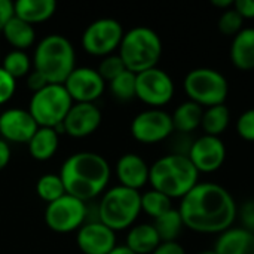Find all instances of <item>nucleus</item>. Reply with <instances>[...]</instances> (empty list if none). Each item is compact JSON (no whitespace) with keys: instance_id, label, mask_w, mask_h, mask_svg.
<instances>
[{"instance_id":"obj_6","label":"nucleus","mask_w":254,"mask_h":254,"mask_svg":"<svg viewBox=\"0 0 254 254\" xmlns=\"http://www.w3.org/2000/svg\"><path fill=\"white\" fill-rule=\"evenodd\" d=\"M140 213L141 193L121 185L109 189L98 204V220L115 232L131 228Z\"/></svg>"},{"instance_id":"obj_3","label":"nucleus","mask_w":254,"mask_h":254,"mask_svg":"<svg viewBox=\"0 0 254 254\" xmlns=\"http://www.w3.org/2000/svg\"><path fill=\"white\" fill-rule=\"evenodd\" d=\"M149 183L170 199H182L199 183V173L186 155L170 153L150 165Z\"/></svg>"},{"instance_id":"obj_44","label":"nucleus","mask_w":254,"mask_h":254,"mask_svg":"<svg viewBox=\"0 0 254 254\" xmlns=\"http://www.w3.org/2000/svg\"><path fill=\"white\" fill-rule=\"evenodd\" d=\"M198 254H217L216 252H214V249L213 250H204V252H201V253Z\"/></svg>"},{"instance_id":"obj_38","label":"nucleus","mask_w":254,"mask_h":254,"mask_svg":"<svg viewBox=\"0 0 254 254\" xmlns=\"http://www.w3.org/2000/svg\"><path fill=\"white\" fill-rule=\"evenodd\" d=\"M234 9L241 15L243 19L254 18V0H237L234 3Z\"/></svg>"},{"instance_id":"obj_20","label":"nucleus","mask_w":254,"mask_h":254,"mask_svg":"<svg viewBox=\"0 0 254 254\" xmlns=\"http://www.w3.org/2000/svg\"><path fill=\"white\" fill-rule=\"evenodd\" d=\"M231 61L243 71L254 68V27L243 28L231 43Z\"/></svg>"},{"instance_id":"obj_19","label":"nucleus","mask_w":254,"mask_h":254,"mask_svg":"<svg viewBox=\"0 0 254 254\" xmlns=\"http://www.w3.org/2000/svg\"><path fill=\"white\" fill-rule=\"evenodd\" d=\"M214 252L217 254H254V235L243 228H231L219 235Z\"/></svg>"},{"instance_id":"obj_21","label":"nucleus","mask_w":254,"mask_h":254,"mask_svg":"<svg viewBox=\"0 0 254 254\" xmlns=\"http://www.w3.org/2000/svg\"><path fill=\"white\" fill-rule=\"evenodd\" d=\"M55 10V0H18L13 3V15L31 25L48 21Z\"/></svg>"},{"instance_id":"obj_41","label":"nucleus","mask_w":254,"mask_h":254,"mask_svg":"<svg viewBox=\"0 0 254 254\" xmlns=\"http://www.w3.org/2000/svg\"><path fill=\"white\" fill-rule=\"evenodd\" d=\"M10 161V147L7 144V141L4 140H0V171L7 167Z\"/></svg>"},{"instance_id":"obj_9","label":"nucleus","mask_w":254,"mask_h":254,"mask_svg":"<svg viewBox=\"0 0 254 254\" xmlns=\"http://www.w3.org/2000/svg\"><path fill=\"white\" fill-rule=\"evenodd\" d=\"M86 204L71 195H63L57 201L48 204L45 210V222L48 228L58 234L79 231L86 220Z\"/></svg>"},{"instance_id":"obj_4","label":"nucleus","mask_w":254,"mask_h":254,"mask_svg":"<svg viewBox=\"0 0 254 254\" xmlns=\"http://www.w3.org/2000/svg\"><path fill=\"white\" fill-rule=\"evenodd\" d=\"M34 70L43 74L51 85H63L76 68L74 48L70 40L61 34L43 37L34 51Z\"/></svg>"},{"instance_id":"obj_8","label":"nucleus","mask_w":254,"mask_h":254,"mask_svg":"<svg viewBox=\"0 0 254 254\" xmlns=\"http://www.w3.org/2000/svg\"><path fill=\"white\" fill-rule=\"evenodd\" d=\"M73 106V100L64 85H48L39 92H34L28 112L39 127L57 128L61 125Z\"/></svg>"},{"instance_id":"obj_23","label":"nucleus","mask_w":254,"mask_h":254,"mask_svg":"<svg viewBox=\"0 0 254 254\" xmlns=\"http://www.w3.org/2000/svg\"><path fill=\"white\" fill-rule=\"evenodd\" d=\"M159 244L161 240L153 225L141 223L129 229L125 246L135 254H152Z\"/></svg>"},{"instance_id":"obj_11","label":"nucleus","mask_w":254,"mask_h":254,"mask_svg":"<svg viewBox=\"0 0 254 254\" xmlns=\"http://www.w3.org/2000/svg\"><path fill=\"white\" fill-rule=\"evenodd\" d=\"M174 82L162 68L153 67L141 71L135 79V98L153 109L162 107L173 100Z\"/></svg>"},{"instance_id":"obj_28","label":"nucleus","mask_w":254,"mask_h":254,"mask_svg":"<svg viewBox=\"0 0 254 254\" xmlns=\"http://www.w3.org/2000/svg\"><path fill=\"white\" fill-rule=\"evenodd\" d=\"M171 208H173L171 199L158 190L152 189V190H147L141 195V211H144L153 220L158 219L159 216L165 214Z\"/></svg>"},{"instance_id":"obj_40","label":"nucleus","mask_w":254,"mask_h":254,"mask_svg":"<svg viewBox=\"0 0 254 254\" xmlns=\"http://www.w3.org/2000/svg\"><path fill=\"white\" fill-rule=\"evenodd\" d=\"M12 16H13V3L9 0H0V31Z\"/></svg>"},{"instance_id":"obj_33","label":"nucleus","mask_w":254,"mask_h":254,"mask_svg":"<svg viewBox=\"0 0 254 254\" xmlns=\"http://www.w3.org/2000/svg\"><path fill=\"white\" fill-rule=\"evenodd\" d=\"M243 22H244V19L241 18V15L234 7H231L220 15L217 27H219L220 33H223L225 36L235 37L243 30Z\"/></svg>"},{"instance_id":"obj_43","label":"nucleus","mask_w":254,"mask_h":254,"mask_svg":"<svg viewBox=\"0 0 254 254\" xmlns=\"http://www.w3.org/2000/svg\"><path fill=\"white\" fill-rule=\"evenodd\" d=\"M109 254H135V253H132L127 246H116V247H115V250H112Z\"/></svg>"},{"instance_id":"obj_30","label":"nucleus","mask_w":254,"mask_h":254,"mask_svg":"<svg viewBox=\"0 0 254 254\" xmlns=\"http://www.w3.org/2000/svg\"><path fill=\"white\" fill-rule=\"evenodd\" d=\"M0 67L16 80L19 77L28 76L30 68H31V61L24 51L13 49L3 58V63Z\"/></svg>"},{"instance_id":"obj_2","label":"nucleus","mask_w":254,"mask_h":254,"mask_svg":"<svg viewBox=\"0 0 254 254\" xmlns=\"http://www.w3.org/2000/svg\"><path fill=\"white\" fill-rule=\"evenodd\" d=\"M60 177L67 195L86 202L106 190L110 180V165L98 153L79 152L64 161Z\"/></svg>"},{"instance_id":"obj_1","label":"nucleus","mask_w":254,"mask_h":254,"mask_svg":"<svg viewBox=\"0 0 254 254\" xmlns=\"http://www.w3.org/2000/svg\"><path fill=\"white\" fill-rule=\"evenodd\" d=\"M179 213L185 228L198 234L220 235L232 228L238 205L223 186L204 182L182 198Z\"/></svg>"},{"instance_id":"obj_12","label":"nucleus","mask_w":254,"mask_h":254,"mask_svg":"<svg viewBox=\"0 0 254 254\" xmlns=\"http://www.w3.org/2000/svg\"><path fill=\"white\" fill-rule=\"evenodd\" d=\"M174 132L173 118L161 109H149L138 113L131 122L132 137L143 144H155L167 140Z\"/></svg>"},{"instance_id":"obj_17","label":"nucleus","mask_w":254,"mask_h":254,"mask_svg":"<svg viewBox=\"0 0 254 254\" xmlns=\"http://www.w3.org/2000/svg\"><path fill=\"white\" fill-rule=\"evenodd\" d=\"M39 125L28 110L7 109L0 115V134L4 141L28 143Z\"/></svg>"},{"instance_id":"obj_37","label":"nucleus","mask_w":254,"mask_h":254,"mask_svg":"<svg viewBox=\"0 0 254 254\" xmlns=\"http://www.w3.org/2000/svg\"><path fill=\"white\" fill-rule=\"evenodd\" d=\"M27 85H28V88H30V89L33 91V94H34V92H39L40 89H43L45 86H48L49 83H48V80L43 77V74H40L39 71L33 70V71H30L28 76H27Z\"/></svg>"},{"instance_id":"obj_27","label":"nucleus","mask_w":254,"mask_h":254,"mask_svg":"<svg viewBox=\"0 0 254 254\" xmlns=\"http://www.w3.org/2000/svg\"><path fill=\"white\" fill-rule=\"evenodd\" d=\"M153 228L156 229L161 243H173L177 241L179 235L182 234V229L185 228L182 216L179 213V208H171L165 214L159 216L153 222Z\"/></svg>"},{"instance_id":"obj_42","label":"nucleus","mask_w":254,"mask_h":254,"mask_svg":"<svg viewBox=\"0 0 254 254\" xmlns=\"http://www.w3.org/2000/svg\"><path fill=\"white\" fill-rule=\"evenodd\" d=\"M234 0H213L211 1V4L213 6H216V7H219L220 10H228V9H231V7H234Z\"/></svg>"},{"instance_id":"obj_35","label":"nucleus","mask_w":254,"mask_h":254,"mask_svg":"<svg viewBox=\"0 0 254 254\" xmlns=\"http://www.w3.org/2000/svg\"><path fill=\"white\" fill-rule=\"evenodd\" d=\"M237 219H240L243 229L249 231L254 235V199L246 201L237 213Z\"/></svg>"},{"instance_id":"obj_7","label":"nucleus","mask_w":254,"mask_h":254,"mask_svg":"<svg viewBox=\"0 0 254 254\" xmlns=\"http://www.w3.org/2000/svg\"><path fill=\"white\" fill-rule=\"evenodd\" d=\"M183 86L189 101L207 109L225 104L229 94L226 77L219 70L210 67H198L190 70L185 77Z\"/></svg>"},{"instance_id":"obj_16","label":"nucleus","mask_w":254,"mask_h":254,"mask_svg":"<svg viewBox=\"0 0 254 254\" xmlns=\"http://www.w3.org/2000/svg\"><path fill=\"white\" fill-rule=\"evenodd\" d=\"M76 243L83 254H109L116 247V235L100 220L88 222L77 231Z\"/></svg>"},{"instance_id":"obj_22","label":"nucleus","mask_w":254,"mask_h":254,"mask_svg":"<svg viewBox=\"0 0 254 254\" xmlns=\"http://www.w3.org/2000/svg\"><path fill=\"white\" fill-rule=\"evenodd\" d=\"M28 152L36 161H48L51 159L60 146V134L54 128L39 127L34 135L30 138Z\"/></svg>"},{"instance_id":"obj_25","label":"nucleus","mask_w":254,"mask_h":254,"mask_svg":"<svg viewBox=\"0 0 254 254\" xmlns=\"http://www.w3.org/2000/svg\"><path fill=\"white\" fill-rule=\"evenodd\" d=\"M202 115H204V109L196 103L189 100L182 103L171 115L174 131L179 134H188V135L192 134L196 128L201 127Z\"/></svg>"},{"instance_id":"obj_10","label":"nucleus","mask_w":254,"mask_h":254,"mask_svg":"<svg viewBox=\"0 0 254 254\" xmlns=\"http://www.w3.org/2000/svg\"><path fill=\"white\" fill-rule=\"evenodd\" d=\"M124 34L119 21L113 18H100L85 28L82 34V46L88 54L104 58L119 48Z\"/></svg>"},{"instance_id":"obj_39","label":"nucleus","mask_w":254,"mask_h":254,"mask_svg":"<svg viewBox=\"0 0 254 254\" xmlns=\"http://www.w3.org/2000/svg\"><path fill=\"white\" fill-rule=\"evenodd\" d=\"M152 254H186V252L182 244L173 241V243H161Z\"/></svg>"},{"instance_id":"obj_31","label":"nucleus","mask_w":254,"mask_h":254,"mask_svg":"<svg viewBox=\"0 0 254 254\" xmlns=\"http://www.w3.org/2000/svg\"><path fill=\"white\" fill-rule=\"evenodd\" d=\"M135 79H137V74L128 70L119 74L116 79L109 82L112 95L121 101H129L135 98Z\"/></svg>"},{"instance_id":"obj_15","label":"nucleus","mask_w":254,"mask_h":254,"mask_svg":"<svg viewBox=\"0 0 254 254\" xmlns=\"http://www.w3.org/2000/svg\"><path fill=\"white\" fill-rule=\"evenodd\" d=\"M101 112L94 103H74L64 122V134L74 138H83L94 134L101 124Z\"/></svg>"},{"instance_id":"obj_32","label":"nucleus","mask_w":254,"mask_h":254,"mask_svg":"<svg viewBox=\"0 0 254 254\" xmlns=\"http://www.w3.org/2000/svg\"><path fill=\"white\" fill-rule=\"evenodd\" d=\"M98 74L103 77L104 82H112L113 79H116L119 74H122L124 71H127L124 61L121 60L119 55H107L101 60L98 68H97Z\"/></svg>"},{"instance_id":"obj_29","label":"nucleus","mask_w":254,"mask_h":254,"mask_svg":"<svg viewBox=\"0 0 254 254\" xmlns=\"http://www.w3.org/2000/svg\"><path fill=\"white\" fill-rule=\"evenodd\" d=\"M36 192L45 202L51 204L65 195V189L60 174H45L36 183Z\"/></svg>"},{"instance_id":"obj_13","label":"nucleus","mask_w":254,"mask_h":254,"mask_svg":"<svg viewBox=\"0 0 254 254\" xmlns=\"http://www.w3.org/2000/svg\"><path fill=\"white\" fill-rule=\"evenodd\" d=\"M63 85L76 103H94L106 89V82L91 67H76Z\"/></svg>"},{"instance_id":"obj_24","label":"nucleus","mask_w":254,"mask_h":254,"mask_svg":"<svg viewBox=\"0 0 254 254\" xmlns=\"http://www.w3.org/2000/svg\"><path fill=\"white\" fill-rule=\"evenodd\" d=\"M1 33H3L6 42L10 46H13L16 51H24V49L30 48L36 40L34 27L31 24L19 19L15 15L6 22Z\"/></svg>"},{"instance_id":"obj_26","label":"nucleus","mask_w":254,"mask_h":254,"mask_svg":"<svg viewBox=\"0 0 254 254\" xmlns=\"http://www.w3.org/2000/svg\"><path fill=\"white\" fill-rule=\"evenodd\" d=\"M229 122H231V112L226 107V104H220L204 110L201 128L204 129L205 135L220 137L228 129Z\"/></svg>"},{"instance_id":"obj_36","label":"nucleus","mask_w":254,"mask_h":254,"mask_svg":"<svg viewBox=\"0 0 254 254\" xmlns=\"http://www.w3.org/2000/svg\"><path fill=\"white\" fill-rule=\"evenodd\" d=\"M16 89V80L0 67V106L7 103Z\"/></svg>"},{"instance_id":"obj_5","label":"nucleus","mask_w":254,"mask_h":254,"mask_svg":"<svg viewBox=\"0 0 254 254\" xmlns=\"http://www.w3.org/2000/svg\"><path fill=\"white\" fill-rule=\"evenodd\" d=\"M118 55L128 71L138 74L156 67L162 55V40L149 27H134L124 34Z\"/></svg>"},{"instance_id":"obj_18","label":"nucleus","mask_w":254,"mask_h":254,"mask_svg":"<svg viewBox=\"0 0 254 254\" xmlns=\"http://www.w3.org/2000/svg\"><path fill=\"white\" fill-rule=\"evenodd\" d=\"M149 173L150 167L141 156L135 153H125L116 164V176L121 182V186L138 192L149 183Z\"/></svg>"},{"instance_id":"obj_14","label":"nucleus","mask_w":254,"mask_h":254,"mask_svg":"<svg viewBox=\"0 0 254 254\" xmlns=\"http://www.w3.org/2000/svg\"><path fill=\"white\" fill-rule=\"evenodd\" d=\"M188 158L198 170V173H214L222 168L226 159V146L220 137L201 135L193 140Z\"/></svg>"},{"instance_id":"obj_34","label":"nucleus","mask_w":254,"mask_h":254,"mask_svg":"<svg viewBox=\"0 0 254 254\" xmlns=\"http://www.w3.org/2000/svg\"><path fill=\"white\" fill-rule=\"evenodd\" d=\"M237 132L246 141H254V107L241 113L237 121Z\"/></svg>"}]
</instances>
